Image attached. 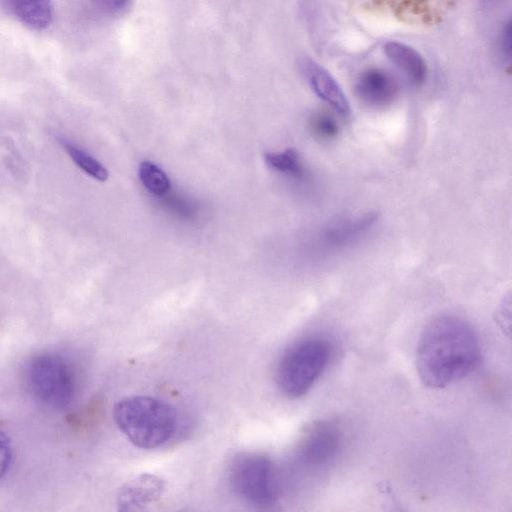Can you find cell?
Returning a JSON list of instances; mask_svg holds the SVG:
<instances>
[{
  "instance_id": "1",
  "label": "cell",
  "mask_w": 512,
  "mask_h": 512,
  "mask_svg": "<svg viewBox=\"0 0 512 512\" xmlns=\"http://www.w3.org/2000/svg\"><path fill=\"white\" fill-rule=\"evenodd\" d=\"M481 358L478 337L471 325L455 315H441L422 330L416 349L421 382L445 388L471 373Z\"/></svg>"
},
{
  "instance_id": "20",
  "label": "cell",
  "mask_w": 512,
  "mask_h": 512,
  "mask_svg": "<svg viewBox=\"0 0 512 512\" xmlns=\"http://www.w3.org/2000/svg\"><path fill=\"white\" fill-rule=\"evenodd\" d=\"M510 23H507V25L504 27V30L502 32V38H501V48L503 50V53L510 57V50H511V36H510Z\"/></svg>"
},
{
  "instance_id": "14",
  "label": "cell",
  "mask_w": 512,
  "mask_h": 512,
  "mask_svg": "<svg viewBox=\"0 0 512 512\" xmlns=\"http://www.w3.org/2000/svg\"><path fill=\"white\" fill-rule=\"evenodd\" d=\"M138 175L145 189L154 195H165L170 189L171 184L166 173L151 161L140 163Z\"/></svg>"
},
{
  "instance_id": "13",
  "label": "cell",
  "mask_w": 512,
  "mask_h": 512,
  "mask_svg": "<svg viewBox=\"0 0 512 512\" xmlns=\"http://www.w3.org/2000/svg\"><path fill=\"white\" fill-rule=\"evenodd\" d=\"M58 141L71 160L87 175L101 182L108 179V170L86 150L64 137H59Z\"/></svg>"
},
{
  "instance_id": "12",
  "label": "cell",
  "mask_w": 512,
  "mask_h": 512,
  "mask_svg": "<svg viewBox=\"0 0 512 512\" xmlns=\"http://www.w3.org/2000/svg\"><path fill=\"white\" fill-rule=\"evenodd\" d=\"M384 52L413 85L423 83L427 69L423 57L417 50L403 43L390 41L385 44Z\"/></svg>"
},
{
  "instance_id": "8",
  "label": "cell",
  "mask_w": 512,
  "mask_h": 512,
  "mask_svg": "<svg viewBox=\"0 0 512 512\" xmlns=\"http://www.w3.org/2000/svg\"><path fill=\"white\" fill-rule=\"evenodd\" d=\"M166 491V482L153 474H141L126 482L117 496L118 510H146L156 504Z\"/></svg>"
},
{
  "instance_id": "6",
  "label": "cell",
  "mask_w": 512,
  "mask_h": 512,
  "mask_svg": "<svg viewBox=\"0 0 512 512\" xmlns=\"http://www.w3.org/2000/svg\"><path fill=\"white\" fill-rule=\"evenodd\" d=\"M377 219V213L364 212L331 221L319 231L317 247L324 254L342 250L365 236Z\"/></svg>"
},
{
  "instance_id": "18",
  "label": "cell",
  "mask_w": 512,
  "mask_h": 512,
  "mask_svg": "<svg viewBox=\"0 0 512 512\" xmlns=\"http://www.w3.org/2000/svg\"><path fill=\"white\" fill-rule=\"evenodd\" d=\"M374 1H379V2L385 1L386 3H389L391 5V7L394 8V10L401 11V14H403L404 12H408V10L411 13L409 5H408V1H409L412 11L416 12V9H417V12L420 13V9L414 3L413 0H374ZM417 1L420 4L423 3L428 8V4L425 3L424 0H417Z\"/></svg>"
},
{
  "instance_id": "5",
  "label": "cell",
  "mask_w": 512,
  "mask_h": 512,
  "mask_svg": "<svg viewBox=\"0 0 512 512\" xmlns=\"http://www.w3.org/2000/svg\"><path fill=\"white\" fill-rule=\"evenodd\" d=\"M271 460L261 454L245 453L233 461L229 479L234 492L257 506H269L277 498V485Z\"/></svg>"
},
{
  "instance_id": "2",
  "label": "cell",
  "mask_w": 512,
  "mask_h": 512,
  "mask_svg": "<svg viewBox=\"0 0 512 512\" xmlns=\"http://www.w3.org/2000/svg\"><path fill=\"white\" fill-rule=\"evenodd\" d=\"M119 430L138 448L153 449L166 443L178 424L176 409L168 402L146 395L120 399L113 408Z\"/></svg>"
},
{
  "instance_id": "3",
  "label": "cell",
  "mask_w": 512,
  "mask_h": 512,
  "mask_svg": "<svg viewBox=\"0 0 512 512\" xmlns=\"http://www.w3.org/2000/svg\"><path fill=\"white\" fill-rule=\"evenodd\" d=\"M330 343L308 338L291 346L281 357L276 371L280 390L289 398L305 395L325 371L331 358Z\"/></svg>"
},
{
  "instance_id": "10",
  "label": "cell",
  "mask_w": 512,
  "mask_h": 512,
  "mask_svg": "<svg viewBox=\"0 0 512 512\" xmlns=\"http://www.w3.org/2000/svg\"><path fill=\"white\" fill-rule=\"evenodd\" d=\"M355 92L364 103L373 107H383L396 99L399 86L391 73L383 69L371 68L358 76Z\"/></svg>"
},
{
  "instance_id": "16",
  "label": "cell",
  "mask_w": 512,
  "mask_h": 512,
  "mask_svg": "<svg viewBox=\"0 0 512 512\" xmlns=\"http://www.w3.org/2000/svg\"><path fill=\"white\" fill-rule=\"evenodd\" d=\"M312 131L322 139H332L336 137L339 131L336 120L325 113L317 114L312 119Z\"/></svg>"
},
{
  "instance_id": "7",
  "label": "cell",
  "mask_w": 512,
  "mask_h": 512,
  "mask_svg": "<svg viewBox=\"0 0 512 512\" xmlns=\"http://www.w3.org/2000/svg\"><path fill=\"white\" fill-rule=\"evenodd\" d=\"M341 447V435L331 423L312 425L303 435L298 446L300 461L311 468H325L332 463Z\"/></svg>"
},
{
  "instance_id": "4",
  "label": "cell",
  "mask_w": 512,
  "mask_h": 512,
  "mask_svg": "<svg viewBox=\"0 0 512 512\" xmlns=\"http://www.w3.org/2000/svg\"><path fill=\"white\" fill-rule=\"evenodd\" d=\"M24 379L32 396L42 404L65 409L75 395V377L70 365L58 354H37L27 363Z\"/></svg>"
},
{
  "instance_id": "19",
  "label": "cell",
  "mask_w": 512,
  "mask_h": 512,
  "mask_svg": "<svg viewBox=\"0 0 512 512\" xmlns=\"http://www.w3.org/2000/svg\"><path fill=\"white\" fill-rule=\"evenodd\" d=\"M108 12L117 13L126 8L130 0H93Z\"/></svg>"
},
{
  "instance_id": "15",
  "label": "cell",
  "mask_w": 512,
  "mask_h": 512,
  "mask_svg": "<svg viewBox=\"0 0 512 512\" xmlns=\"http://www.w3.org/2000/svg\"><path fill=\"white\" fill-rule=\"evenodd\" d=\"M266 163L274 170L300 177L303 174V166L298 153L294 149H286L282 152H270L265 155Z\"/></svg>"
},
{
  "instance_id": "11",
  "label": "cell",
  "mask_w": 512,
  "mask_h": 512,
  "mask_svg": "<svg viewBox=\"0 0 512 512\" xmlns=\"http://www.w3.org/2000/svg\"><path fill=\"white\" fill-rule=\"evenodd\" d=\"M5 9L23 25L43 30L52 22L51 0H2Z\"/></svg>"
},
{
  "instance_id": "17",
  "label": "cell",
  "mask_w": 512,
  "mask_h": 512,
  "mask_svg": "<svg viewBox=\"0 0 512 512\" xmlns=\"http://www.w3.org/2000/svg\"><path fill=\"white\" fill-rule=\"evenodd\" d=\"M14 449L10 436L3 430H0V481L7 474L12 461Z\"/></svg>"
},
{
  "instance_id": "9",
  "label": "cell",
  "mask_w": 512,
  "mask_h": 512,
  "mask_svg": "<svg viewBox=\"0 0 512 512\" xmlns=\"http://www.w3.org/2000/svg\"><path fill=\"white\" fill-rule=\"evenodd\" d=\"M300 66L313 92L341 117L349 118L351 109L348 99L333 76L309 58L303 59Z\"/></svg>"
}]
</instances>
